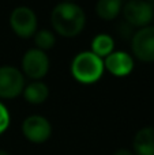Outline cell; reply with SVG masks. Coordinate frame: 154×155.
<instances>
[{
  "label": "cell",
  "mask_w": 154,
  "mask_h": 155,
  "mask_svg": "<svg viewBox=\"0 0 154 155\" xmlns=\"http://www.w3.org/2000/svg\"><path fill=\"white\" fill-rule=\"evenodd\" d=\"M113 38L108 34H98L92 42V52L98 57H106L113 52Z\"/></svg>",
  "instance_id": "obj_13"
},
{
  "label": "cell",
  "mask_w": 154,
  "mask_h": 155,
  "mask_svg": "<svg viewBox=\"0 0 154 155\" xmlns=\"http://www.w3.org/2000/svg\"><path fill=\"white\" fill-rule=\"evenodd\" d=\"M0 155H10V154H8L7 151H2V150H0Z\"/></svg>",
  "instance_id": "obj_18"
},
{
  "label": "cell",
  "mask_w": 154,
  "mask_h": 155,
  "mask_svg": "<svg viewBox=\"0 0 154 155\" xmlns=\"http://www.w3.org/2000/svg\"><path fill=\"white\" fill-rule=\"evenodd\" d=\"M135 155H154V128L146 127L136 132L132 142Z\"/></svg>",
  "instance_id": "obj_10"
},
{
  "label": "cell",
  "mask_w": 154,
  "mask_h": 155,
  "mask_svg": "<svg viewBox=\"0 0 154 155\" xmlns=\"http://www.w3.org/2000/svg\"><path fill=\"white\" fill-rule=\"evenodd\" d=\"M146 2L149 3V4H150V7H152L153 10H154V0H146Z\"/></svg>",
  "instance_id": "obj_17"
},
{
  "label": "cell",
  "mask_w": 154,
  "mask_h": 155,
  "mask_svg": "<svg viewBox=\"0 0 154 155\" xmlns=\"http://www.w3.org/2000/svg\"><path fill=\"white\" fill-rule=\"evenodd\" d=\"M22 70L32 79H42L49 70V59L46 53L37 48L29 49L22 57Z\"/></svg>",
  "instance_id": "obj_7"
},
{
  "label": "cell",
  "mask_w": 154,
  "mask_h": 155,
  "mask_svg": "<svg viewBox=\"0 0 154 155\" xmlns=\"http://www.w3.org/2000/svg\"><path fill=\"white\" fill-rule=\"evenodd\" d=\"M113 155H135V154H134L132 151L127 150V148H120V150H117Z\"/></svg>",
  "instance_id": "obj_16"
},
{
  "label": "cell",
  "mask_w": 154,
  "mask_h": 155,
  "mask_svg": "<svg viewBox=\"0 0 154 155\" xmlns=\"http://www.w3.org/2000/svg\"><path fill=\"white\" fill-rule=\"evenodd\" d=\"M131 48L138 60L143 63L154 61V26L139 29L132 35Z\"/></svg>",
  "instance_id": "obj_6"
},
{
  "label": "cell",
  "mask_w": 154,
  "mask_h": 155,
  "mask_svg": "<svg viewBox=\"0 0 154 155\" xmlns=\"http://www.w3.org/2000/svg\"><path fill=\"white\" fill-rule=\"evenodd\" d=\"M34 42L37 45V49L46 51V49L53 48L56 40H55V35L52 31H49V30H40V31H35L34 34Z\"/></svg>",
  "instance_id": "obj_14"
},
{
  "label": "cell",
  "mask_w": 154,
  "mask_h": 155,
  "mask_svg": "<svg viewBox=\"0 0 154 155\" xmlns=\"http://www.w3.org/2000/svg\"><path fill=\"white\" fill-rule=\"evenodd\" d=\"M53 29L63 37H75L86 25L85 11L72 2H63L55 5L51 14Z\"/></svg>",
  "instance_id": "obj_1"
},
{
  "label": "cell",
  "mask_w": 154,
  "mask_h": 155,
  "mask_svg": "<svg viewBox=\"0 0 154 155\" xmlns=\"http://www.w3.org/2000/svg\"><path fill=\"white\" fill-rule=\"evenodd\" d=\"M10 125V113H8L7 107L0 102V134L5 131Z\"/></svg>",
  "instance_id": "obj_15"
},
{
  "label": "cell",
  "mask_w": 154,
  "mask_h": 155,
  "mask_svg": "<svg viewBox=\"0 0 154 155\" xmlns=\"http://www.w3.org/2000/svg\"><path fill=\"white\" fill-rule=\"evenodd\" d=\"M25 88L23 74L15 67H0V98L11 99L21 95Z\"/></svg>",
  "instance_id": "obj_4"
},
{
  "label": "cell",
  "mask_w": 154,
  "mask_h": 155,
  "mask_svg": "<svg viewBox=\"0 0 154 155\" xmlns=\"http://www.w3.org/2000/svg\"><path fill=\"white\" fill-rule=\"evenodd\" d=\"M22 132L29 142L44 143L52 134V127L45 117L38 114L29 116L22 124Z\"/></svg>",
  "instance_id": "obj_8"
},
{
  "label": "cell",
  "mask_w": 154,
  "mask_h": 155,
  "mask_svg": "<svg viewBox=\"0 0 154 155\" xmlns=\"http://www.w3.org/2000/svg\"><path fill=\"white\" fill-rule=\"evenodd\" d=\"M104 61L93 52H81L71 63V74L78 82L90 84L94 83L104 74Z\"/></svg>",
  "instance_id": "obj_2"
},
{
  "label": "cell",
  "mask_w": 154,
  "mask_h": 155,
  "mask_svg": "<svg viewBox=\"0 0 154 155\" xmlns=\"http://www.w3.org/2000/svg\"><path fill=\"white\" fill-rule=\"evenodd\" d=\"M122 11V0H98L95 12L104 21L115 19Z\"/></svg>",
  "instance_id": "obj_12"
},
{
  "label": "cell",
  "mask_w": 154,
  "mask_h": 155,
  "mask_svg": "<svg viewBox=\"0 0 154 155\" xmlns=\"http://www.w3.org/2000/svg\"><path fill=\"white\" fill-rule=\"evenodd\" d=\"M104 67L115 76H127L134 70V60L127 52H112L106 56Z\"/></svg>",
  "instance_id": "obj_9"
},
{
  "label": "cell",
  "mask_w": 154,
  "mask_h": 155,
  "mask_svg": "<svg viewBox=\"0 0 154 155\" xmlns=\"http://www.w3.org/2000/svg\"><path fill=\"white\" fill-rule=\"evenodd\" d=\"M122 11L130 26L146 27L154 16V10L146 0H130L123 5Z\"/></svg>",
  "instance_id": "obj_5"
},
{
  "label": "cell",
  "mask_w": 154,
  "mask_h": 155,
  "mask_svg": "<svg viewBox=\"0 0 154 155\" xmlns=\"http://www.w3.org/2000/svg\"><path fill=\"white\" fill-rule=\"evenodd\" d=\"M65 2H72V0H65Z\"/></svg>",
  "instance_id": "obj_19"
},
{
  "label": "cell",
  "mask_w": 154,
  "mask_h": 155,
  "mask_svg": "<svg viewBox=\"0 0 154 155\" xmlns=\"http://www.w3.org/2000/svg\"><path fill=\"white\" fill-rule=\"evenodd\" d=\"M10 25L15 34L22 38H29L34 35L37 30V15L32 8L21 5L14 8V11L11 12Z\"/></svg>",
  "instance_id": "obj_3"
},
{
  "label": "cell",
  "mask_w": 154,
  "mask_h": 155,
  "mask_svg": "<svg viewBox=\"0 0 154 155\" xmlns=\"http://www.w3.org/2000/svg\"><path fill=\"white\" fill-rule=\"evenodd\" d=\"M49 95V88L42 82H33L23 88V97L30 104H42Z\"/></svg>",
  "instance_id": "obj_11"
}]
</instances>
